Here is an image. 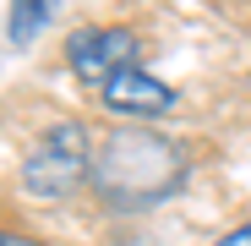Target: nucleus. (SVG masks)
<instances>
[{
	"label": "nucleus",
	"instance_id": "nucleus-6",
	"mask_svg": "<svg viewBox=\"0 0 251 246\" xmlns=\"http://www.w3.org/2000/svg\"><path fill=\"white\" fill-rule=\"evenodd\" d=\"M219 246H251V219H246V224H235V230H229Z\"/></svg>",
	"mask_w": 251,
	"mask_h": 246
},
{
	"label": "nucleus",
	"instance_id": "nucleus-3",
	"mask_svg": "<svg viewBox=\"0 0 251 246\" xmlns=\"http://www.w3.org/2000/svg\"><path fill=\"white\" fill-rule=\"evenodd\" d=\"M66 60H71V71L82 82H99L104 88L109 77L131 71L142 60V38L131 27H82V33L66 38Z\"/></svg>",
	"mask_w": 251,
	"mask_h": 246
},
{
	"label": "nucleus",
	"instance_id": "nucleus-4",
	"mask_svg": "<svg viewBox=\"0 0 251 246\" xmlns=\"http://www.w3.org/2000/svg\"><path fill=\"white\" fill-rule=\"evenodd\" d=\"M99 93H104V104H109L115 115H137V120L175 109V88H170V82H158L153 71H142V66H131V71L109 77Z\"/></svg>",
	"mask_w": 251,
	"mask_h": 246
},
{
	"label": "nucleus",
	"instance_id": "nucleus-1",
	"mask_svg": "<svg viewBox=\"0 0 251 246\" xmlns=\"http://www.w3.org/2000/svg\"><path fill=\"white\" fill-rule=\"evenodd\" d=\"M186 181V153L148 126H120L93 148V191L109 208H153Z\"/></svg>",
	"mask_w": 251,
	"mask_h": 246
},
{
	"label": "nucleus",
	"instance_id": "nucleus-7",
	"mask_svg": "<svg viewBox=\"0 0 251 246\" xmlns=\"http://www.w3.org/2000/svg\"><path fill=\"white\" fill-rule=\"evenodd\" d=\"M0 246H44V241H33V235H17V230H0Z\"/></svg>",
	"mask_w": 251,
	"mask_h": 246
},
{
	"label": "nucleus",
	"instance_id": "nucleus-5",
	"mask_svg": "<svg viewBox=\"0 0 251 246\" xmlns=\"http://www.w3.org/2000/svg\"><path fill=\"white\" fill-rule=\"evenodd\" d=\"M50 11H55V0H11V17H6L11 44H33V33L50 22Z\"/></svg>",
	"mask_w": 251,
	"mask_h": 246
},
{
	"label": "nucleus",
	"instance_id": "nucleus-2",
	"mask_svg": "<svg viewBox=\"0 0 251 246\" xmlns=\"http://www.w3.org/2000/svg\"><path fill=\"white\" fill-rule=\"evenodd\" d=\"M82 181H93V142H88V132H82L76 120H60V126H50L44 142L27 153L22 186H27L33 197L60 202V197H71Z\"/></svg>",
	"mask_w": 251,
	"mask_h": 246
}]
</instances>
